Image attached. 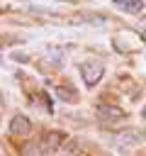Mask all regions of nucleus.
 Instances as JSON below:
<instances>
[{"label":"nucleus","instance_id":"1","mask_svg":"<svg viewBox=\"0 0 146 156\" xmlns=\"http://www.w3.org/2000/svg\"><path fill=\"white\" fill-rule=\"evenodd\" d=\"M102 73H105V63L97 61V58H88V61H83V66H80V76H83V80H85L88 88L97 85V80L102 78Z\"/></svg>","mask_w":146,"mask_h":156},{"label":"nucleus","instance_id":"2","mask_svg":"<svg viewBox=\"0 0 146 156\" xmlns=\"http://www.w3.org/2000/svg\"><path fill=\"white\" fill-rule=\"evenodd\" d=\"M39 144H41V151H44V154H46V151H58V149L66 144V136L58 134V132H49V134H44V136L39 139Z\"/></svg>","mask_w":146,"mask_h":156},{"label":"nucleus","instance_id":"3","mask_svg":"<svg viewBox=\"0 0 146 156\" xmlns=\"http://www.w3.org/2000/svg\"><path fill=\"white\" fill-rule=\"evenodd\" d=\"M29 129H32L29 117H24V115H15V117L10 119V134L19 136V134H29Z\"/></svg>","mask_w":146,"mask_h":156},{"label":"nucleus","instance_id":"4","mask_svg":"<svg viewBox=\"0 0 146 156\" xmlns=\"http://www.w3.org/2000/svg\"><path fill=\"white\" fill-rule=\"evenodd\" d=\"M97 115L100 117H109L112 122L124 119V110L122 107H114V105H97Z\"/></svg>","mask_w":146,"mask_h":156},{"label":"nucleus","instance_id":"5","mask_svg":"<svg viewBox=\"0 0 146 156\" xmlns=\"http://www.w3.org/2000/svg\"><path fill=\"white\" fill-rule=\"evenodd\" d=\"M119 10H127V12H131V15H136V12H141V7H144V0H112Z\"/></svg>","mask_w":146,"mask_h":156},{"label":"nucleus","instance_id":"6","mask_svg":"<svg viewBox=\"0 0 146 156\" xmlns=\"http://www.w3.org/2000/svg\"><path fill=\"white\" fill-rule=\"evenodd\" d=\"M41 144L39 141H32V144H24L22 146V156H41Z\"/></svg>","mask_w":146,"mask_h":156},{"label":"nucleus","instance_id":"7","mask_svg":"<svg viewBox=\"0 0 146 156\" xmlns=\"http://www.w3.org/2000/svg\"><path fill=\"white\" fill-rule=\"evenodd\" d=\"M56 93H58L61 98H66V102H68V98H71V100H75V93H73V90H66V88H58Z\"/></svg>","mask_w":146,"mask_h":156},{"label":"nucleus","instance_id":"8","mask_svg":"<svg viewBox=\"0 0 146 156\" xmlns=\"http://www.w3.org/2000/svg\"><path fill=\"white\" fill-rule=\"evenodd\" d=\"M144 117H146V107H144Z\"/></svg>","mask_w":146,"mask_h":156},{"label":"nucleus","instance_id":"9","mask_svg":"<svg viewBox=\"0 0 146 156\" xmlns=\"http://www.w3.org/2000/svg\"><path fill=\"white\" fill-rule=\"evenodd\" d=\"M63 156H73V154H63Z\"/></svg>","mask_w":146,"mask_h":156}]
</instances>
